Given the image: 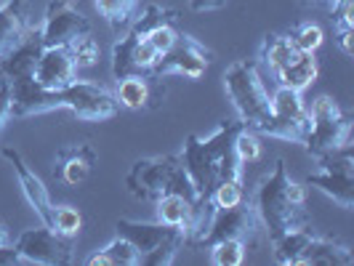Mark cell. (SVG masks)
<instances>
[{
  "mask_svg": "<svg viewBox=\"0 0 354 266\" xmlns=\"http://www.w3.org/2000/svg\"><path fill=\"white\" fill-rule=\"evenodd\" d=\"M240 128V120H221L208 136H187L178 160L200 197H208L227 178H243V162L234 155V136Z\"/></svg>",
  "mask_w": 354,
  "mask_h": 266,
  "instance_id": "6da1fadb",
  "label": "cell"
},
{
  "mask_svg": "<svg viewBox=\"0 0 354 266\" xmlns=\"http://www.w3.org/2000/svg\"><path fill=\"white\" fill-rule=\"evenodd\" d=\"M248 200L264 224L269 243L288 231L312 227V218L306 213V187L288 176L285 160L274 162V171L253 187Z\"/></svg>",
  "mask_w": 354,
  "mask_h": 266,
  "instance_id": "7a4b0ae2",
  "label": "cell"
},
{
  "mask_svg": "<svg viewBox=\"0 0 354 266\" xmlns=\"http://www.w3.org/2000/svg\"><path fill=\"white\" fill-rule=\"evenodd\" d=\"M125 187L136 200H149V202H155L160 195H168V192L200 200L178 155H152V158L136 160L125 176Z\"/></svg>",
  "mask_w": 354,
  "mask_h": 266,
  "instance_id": "3957f363",
  "label": "cell"
},
{
  "mask_svg": "<svg viewBox=\"0 0 354 266\" xmlns=\"http://www.w3.org/2000/svg\"><path fill=\"white\" fill-rule=\"evenodd\" d=\"M224 91L245 128L259 131L269 120V91L264 88L256 59L232 61L224 70Z\"/></svg>",
  "mask_w": 354,
  "mask_h": 266,
  "instance_id": "277c9868",
  "label": "cell"
},
{
  "mask_svg": "<svg viewBox=\"0 0 354 266\" xmlns=\"http://www.w3.org/2000/svg\"><path fill=\"white\" fill-rule=\"evenodd\" d=\"M306 112H309V128L304 136V146L315 160L344 146V144H352V115L341 112L333 96H317L312 106H306Z\"/></svg>",
  "mask_w": 354,
  "mask_h": 266,
  "instance_id": "5b68a950",
  "label": "cell"
},
{
  "mask_svg": "<svg viewBox=\"0 0 354 266\" xmlns=\"http://www.w3.org/2000/svg\"><path fill=\"white\" fill-rule=\"evenodd\" d=\"M118 234H123L125 240H131L139 256H142V266H168L176 261V256L184 250L187 231L178 227H168V224H144V221H131V218H120L115 224Z\"/></svg>",
  "mask_w": 354,
  "mask_h": 266,
  "instance_id": "8992f818",
  "label": "cell"
},
{
  "mask_svg": "<svg viewBox=\"0 0 354 266\" xmlns=\"http://www.w3.org/2000/svg\"><path fill=\"white\" fill-rule=\"evenodd\" d=\"M319 171L306 176V187H315L325 197H330L338 208L352 211L354 205V149L344 144L317 160Z\"/></svg>",
  "mask_w": 354,
  "mask_h": 266,
  "instance_id": "52a82bcc",
  "label": "cell"
},
{
  "mask_svg": "<svg viewBox=\"0 0 354 266\" xmlns=\"http://www.w3.org/2000/svg\"><path fill=\"white\" fill-rule=\"evenodd\" d=\"M306 128H309V112L304 93L277 86V91L269 96V120L256 133L280 142L304 144Z\"/></svg>",
  "mask_w": 354,
  "mask_h": 266,
  "instance_id": "ba28073f",
  "label": "cell"
},
{
  "mask_svg": "<svg viewBox=\"0 0 354 266\" xmlns=\"http://www.w3.org/2000/svg\"><path fill=\"white\" fill-rule=\"evenodd\" d=\"M261 237H264V224H261L256 208L250 205V200L245 197L234 208H213L211 224L197 245L208 248L216 240H240L245 248H253L261 243Z\"/></svg>",
  "mask_w": 354,
  "mask_h": 266,
  "instance_id": "9c48e42d",
  "label": "cell"
},
{
  "mask_svg": "<svg viewBox=\"0 0 354 266\" xmlns=\"http://www.w3.org/2000/svg\"><path fill=\"white\" fill-rule=\"evenodd\" d=\"M213 51L205 48L197 37L187 35L178 30L176 43L168 48L158 59V64L152 67L149 75L155 77H168V75H178V77H187V80H200L205 70L211 67Z\"/></svg>",
  "mask_w": 354,
  "mask_h": 266,
  "instance_id": "30bf717a",
  "label": "cell"
},
{
  "mask_svg": "<svg viewBox=\"0 0 354 266\" xmlns=\"http://www.w3.org/2000/svg\"><path fill=\"white\" fill-rule=\"evenodd\" d=\"M19 258L27 264H43V266H67L75 258V245L72 237L56 234L48 227L40 229H24L14 243Z\"/></svg>",
  "mask_w": 354,
  "mask_h": 266,
  "instance_id": "8fae6325",
  "label": "cell"
},
{
  "mask_svg": "<svg viewBox=\"0 0 354 266\" xmlns=\"http://www.w3.org/2000/svg\"><path fill=\"white\" fill-rule=\"evenodd\" d=\"M62 93H64V109H70L83 123H104L120 112L115 93L88 80H75L67 88H62Z\"/></svg>",
  "mask_w": 354,
  "mask_h": 266,
  "instance_id": "7c38bea8",
  "label": "cell"
},
{
  "mask_svg": "<svg viewBox=\"0 0 354 266\" xmlns=\"http://www.w3.org/2000/svg\"><path fill=\"white\" fill-rule=\"evenodd\" d=\"M91 21L67 0H51L46 8V17L40 24V43L43 48L53 46H70L75 37L88 35Z\"/></svg>",
  "mask_w": 354,
  "mask_h": 266,
  "instance_id": "4fadbf2b",
  "label": "cell"
},
{
  "mask_svg": "<svg viewBox=\"0 0 354 266\" xmlns=\"http://www.w3.org/2000/svg\"><path fill=\"white\" fill-rule=\"evenodd\" d=\"M0 155L11 162V168H14V173H17V178H19V187H21V192H24V197H27L30 208H32V211L37 213V218L43 221V227L53 229L56 208H59V205H53L51 195H48V187H46V184L40 181V176L30 168V162L21 158V152L11 149V146H6Z\"/></svg>",
  "mask_w": 354,
  "mask_h": 266,
  "instance_id": "5bb4252c",
  "label": "cell"
},
{
  "mask_svg": "<svg viewBox=\"0 0 354 266\" xmlns=\"http://www.w3.org/2000/svg\"><path fill=\"white\" fill-rule=\"evenodd\" d=\"M160 51L144 37L123 35L112 46V75L115 80L128 77V75H149L152 67L158 64Z\"/></svg>",
  "mask_w": 354,
  "mask_h": 266,
  "instance_id": "9a60e30c",
  "label": "cell"
},
{
  "mask_svg": "<svg viewBox=\"0 0 354 266\" xmlns=\"http://www.w3.org/2000/svg\"><path fill=\"white\" fill-rule=\"evenodd\" d=\"M64 109V93L48 91L35 77H21L11 83V115L14 117H35L46 112Z\"/></svg>",
  "mask_w": 354,
  "mask_h": 266,
  "instance_id": "2e32d148",
  "label": "cell"
},
{
  "mask_svg": "<svg viewBox=\"0 0 354 266\" xmlns=\"http://www.w3.org/2000/svg\"><path fill=\"white\" fill-rule=\"evenodd\" d=\"M96 149L91 144H67V146H59L56 149V158H53V178L64 187H80L86 184L96 165Z\"/></svg>",
  "mask_w": 354,
  "mask_h": 266,
  "instance_id": "e0dca14e",
  "label": "cell"
},
{
  "mask_svg": "<svg viewBox=\"0 0 354 266\" xmlns=\"http://www.w3.org/2000/svg\"><path fill=\"white\" fill-rule=\"evenodd\" d=\"M115 99L123 109H155L165 96L162 77L155 75H128L120 77L115 86Z\"/></svg>",
  "mask_w": 354,
  "mask_h": 266,
  "instance_id": "ac0fdd59",
  "label": "cell"
},
{
  "mask_svg": "<svg viewBox=\"0 0 354 266\" xmlns=\"http://www.w3.org/2000/svg\"><path fill=\"white\" fill-rule=\"evenodd\" d=\"M32 77H35L43 88H48V91H62V88H67L70 83H75V80H77V67H75V61H72L67 46L43 48Z\"/></svg>",
  "mask_w": 354,
  "mask_h": 266,
  "instance_id": "d6986e66",
  "label": "cell"
},
{
  "mask_svg": "<svg viewBox=\"0 0 354 266\" xmlns=\"http://www.w3.org/2000/svg\"><path fill=\"white\" fill-rule=\"evenodd\" d=\"M40 51H43L40 27H35V30H30L27 35L21 37L6 56H0V77H6L8 83L21 80V77H32Z\"/></svg>",
  "mask_w": 354,
  "mask_h": 266,
  "instance_id": "ffe728a7",
  "label": "cell"
},
{
  "mask_svg": "<svg viewBox=\"0 0 354 266\" xmlns=\"http://www.w3.org/2000/svg\"><path fill=\"white\" fill-rule=\"evenodd\" d=\"M354 253L349 245H344L341 240L330 237H319L312 234L309 245L301 256V266H352Z\"/></svg>",
  "mask_w": 354,
  "mask_h": 266,
  "instance_id": "44dd1931",
  "label": "cell"
},
{
  "mask_svg": "<svg viewBox=\"0 0 354 266\" xmlns=\"http://www.w3.org/2000/svg\"><path fill=\"white\" fill-rule=\"evenodd\" d=\"M27 32V0L0 3V56H6Z\"/></svg>",
  "mask_w": 354,
  "mask_h": 266,
  "instance_id": "7402d4cb",
  "label": "cell"
},
{
  "mask_svg": "<svg viewBox=\"0 0 354 266\" xmlns=\"http://www.w3.org/2000/svg\"><path fill=\"white\" fill-rule=\"evenodd\" d=\"M317 59H315V53H306V51H299L288 64H285L283 70L274 75V80H277V86H283V88H290V91H306L315 80H317Z\"/></svg>",
  "mask_w": 354,
  "mask_h": 266,
  "instance_id": "603a6c76",
  "label": "cell"
},
{
  "mask_svg": "<svg viewBox=\"0 0 354 266\" xmlns=\"http://www.w3.org/2000/svg\"><path fill=\"white\" fill-rule=\"evenodd\" d=\"M296 53H299V48H296L290 35H266L259 46V61L256 64L266 67V72H272V75H277Z\"/></svg>",
  "mask_w": 354,
  "mask_h": 266,
  "instance_id": "cb8c5ba5",
  "label": "cell"
},
{
  "mask_svg": "<svg viewBox=\"0 0 354 266\" xmlns=\"http://www.w3.org/2000/svg\"><path fill=\"white\" fill-rule=\"evenodd\" d=\"M88 266H142V256L131 240L118 234L112 243L99 248L88 258Z\"/></svg>",
  "mask_w": 354,
  "mask_h": 266,
  "instance_id": "d4e9b609",
  "label": "cell"
},
{
  "mask_svg": "<svg viewBox=\"0 0 354 266\" xmlns=\"http://www.w3.org/2000/svg\"><path fill=\"white\" fill-rule=\"evenodd\" d=\"M93 3H96V11L104 17V21L115 32L125 30L139 8V0H93Z\"/></svg>",
  "mask_w": 354,
  "mask_h": 266,
  "instance_id": "484cf974",
  "label": "cell"
},
{
  "mask_svg": "<svg viewBox=\"0 0 354 266\" xmlns=\"http://www.w3.org/2000/svg\"><path fill=\"white\" fill-rule=\"evenodd\" d=\"M168 21H176L178 24V11H174V8H162V6H158V3H149V6H144L142 17L133 21L131 35L147 37L155 27L168 24Z\"/></svg>",
  "mask_w": 354,
  "mask_h": 266,
  "instance_id": "4316f807",
  "label": "cell"
},
{
  "mask_svg": "<svg viewBox=\"0 0 354 266\" xmlns=\"http://www.w3.org/2000/svg\"><path fill=\"white\" fill-rule=\"evenodd\" d=\"M67 51H70L72 61H75V67L77 70H88V67H96L99 64V59H102V48H99V43L88 35H80L75 37L70 46H67Z\"/></svg>",
  "mask_w": 354,
  "mask_h": 266,
  "instance_id": "83f0119b",
  "label": "cell"
},
{
  "mask_svg": "<svg viewBox=\"0 0 354 266\" xmlns=\"http://www.w3.org/2000/svg\"><path fill=\"white\" fill-rule=\"evenodd\" d=\"M245 197L248 195H245L243 178H227V181H221L211 195H208V200H211L213 208H234V205H240Z\"/></svg>",
  "mask_w": 354,
  "mask_h": 266,
  "instance_id": "f1b7e54d",
  "label": "cell"
},
{
  "mask_svg": "<svg viewBox=\"0 0 354 266\" xmlns=\"http://www.w3.org/2000/svg\"><path fill=\"white\" fill-rule=\"evenodd\" d=\"M208 248H211V264L216 266H240L248 250L240 240H216Z\"/></svg>",
  "mask_w": 354,
  "mask_h": 266,
  "instance_id": "f546056e",
  "label": "cell"
},
{
  "mask_svg": "<svg viewBox=\"0 0 354 266\" xmlns=\"http://www.w3.org/2000/svg\"><path fill=\"white\" fill-rule=\"evenodd\" d=\"M288 35L293 37V43H296L299 51H306V53H315L319 46H322V40H325L322 27L315 24V21H301V24H296Z\"/></svg>",
  "mask_w": 354,
  "mask_h": 266,
  "instance_id": "4dcf8cb0",
  "label": "cell"
},
{
  "mask_svg": "<svg viewBox=\"0 0 354 266\" xmlns=\"http://www.w3.org/2000/svg\"><path fill=\"white\" fill-rule=\"evenodd\" d=\"M234 155H237V160H240L243 165H248V162H256V160L261 158V144H259V133L243 125V128L237 131V136H234Z\"/></svg>",
  "mask_w": 354,
  "mask_h": 266,
  "instance_id": "1f68e13d",
  "label": "cell"
},
{
  "mask_svg": "<svg viewBox=\"0 0 354 266\" xmlns=\"http://www.w3.org/2000/svg\"><path fill=\"white\" fill-rule=\"evenodd\" d=\"M83 229V216L77 208H72V205H59L56 208V221H53V231L56 234H64V237H77Z\"/></svg>",
  "mask_w": 354,
  "mask_h": 266,
  "instance_id": "d6a6232c",
  "label": "cell"
},
{
  "mask_svg": "<svg viewBox=\"0 0 354 266\" xmlns=\"http://www.w3.org/2000/svg\"><path fill=\"white\" fill-rule=\"evenodd\" d=\"M333 35H336V46L346 56H354V27L352 24H333Z\"/></svg>",
  "mask_w": 354,
  "mask_h": 266,
  "instance_id": "836d02e7",
  "label": "cell"
},
{
  "mask_svg": "<svg viewBox=\"0 0 354 266\" xmlns=\"http://www.w3.org/2000/svg\"><path fill=\"white\" fill-rule=\"evenodd\" d=\"M11 83L6 77H0V131L11 120Z\"/></svg>",
  "mask_w": 354,
  "mask_h": 266,
  "instance_id": "e575fe53",
  "label": "cell"
},
{
  "mask_svg": "<svg viewBox=\"0 0 354 266\" xmlns=\"http://www.w3.org/2000/svg\"><path fill=\"white\" fill-rule=\"evenodd\" d=\"M230 0H189V11L192 14H211V11H221L227 8Z\"/></svg>",
  "mask_w": 354,
  "mask_h": 266,
  "instance_id": "d590c367",
  "label": "cell"
},
{
  "mask_svg": "<svg viewBox=\"0 0 354 266\" xmlns=\"http://www.w3.org/2000/svg\"><path fill=\"white\" fill-rule=\"evenodd\" d=\"M11 264H21L17 248H14V243L6 245V248H0V266H11Z\"/></svg>",
  "mask_w": 354,
  "mask_h": 266,
  "instance_id": "8d00e7d4",
  "label": "cell"
},
{
  "mask_svg": "<svg viewBox=\"0 0 354 266\" xmlns=\"http://www.w3.org/2000/svg\"><path fill=\"white\" fill-rule=\"evenodd\" d=\"M301 6H306V8H330L333 0H301Z\"/></svg>",
  "mask_w": 354,
  "mask_h": 266,
  "instance_id": "74e56055",
  "label": "cell"
},
{
  "mask_svg": "<svg viewBox=\"0 0 354 266\" xmlns=\"http://www.w3.org/2000/svg\"><path fill=\"white\" fill-rule=\"evenodd\" d=\"M6 245H11V234H8L6 224H0V248H6Z\"/></svg>",
  "mask_w": 354,
  "mask_h": 266,
  "instance_id": "f35d334b",
  "label": "cell"
}]
</instances>
